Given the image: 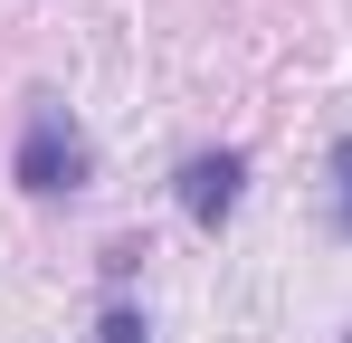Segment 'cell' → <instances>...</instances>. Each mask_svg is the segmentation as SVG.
<instances>
[{"instance_id":"obj_3","label":"cell","mask_w":352,"mask_h":343,"mask_svg":"<svg viewBox=\"0 0 352 343\" xmlns=\"http://www.w3.org/2000/svg\"><path fill=\"white\" fill-rule=\"evenodd\" d=\"M96 343H153V324H143V305H105V315H96Z\"/></svg>"},{"instance_id":"obj_2","label":"cell","mask_w":352,"mask_h":343,"mask_svg":"<svg viewBox=\"0 0 352 343\" xmlns=\"http://www.w3.org/2000/svg\"><path fill=\"white\" fill-rule=\"evenodd\" d=\"M172 200H181L190 229H229L238 200H248V153H238V143H200V153H181Z\"/></svg>"},{"instance_id":"obj_4","label":"cell","mask_w":352,"mask_h":343,"mask_svg":"<svg viewBox=\"0 0 352 343\" xmlns=\"http://www.w3.org/2000/svg\"><path fill=\"white\" fill-rule=\"evenodd\" d=\"M333 181H343V238H352V134L333 143Z\"/></svg>"},{"instance_id":"obj_1","label":"cell","mask_w":352,"mask_h":343,"mask_svg":"<svg viewBox=\"0 0 352 343\" xmlns=\"http://www.w3.org/2000/svg\"><path fill=\"white\" fill-rule=\"evenodd\" d=\"M10 181L29 191V200H67V191H86L96 181V143H86V124L67 114V96H29L19 114V153H10Z\"/></svg>"}]
</instances>
